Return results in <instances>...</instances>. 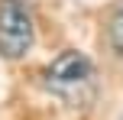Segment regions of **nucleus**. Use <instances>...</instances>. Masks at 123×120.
<instances>
[{
    "label": "nucleus",
    "mask_w": 123,
    "mask_h": 120,
    "mask_svg": "<svg viewBox=\"0 0 123 120\" xmlns=\"http://www.w3.org/2000/svg\"><path fill=\"white\" fill-rule=\"evenodd\" d=\"M107 42H110V49L123 55V6L110 16V23H107Z\"/></svg>",
    "instance_id": "7ed1b4c3"
},
{
    "label": "nucleus",
    "mask_w": 123,
    "mask_h": 120,
    "mask_svg": "<svg viewBox=\"0 0 123 120\" xmlns=\"http://www.w3.org/2000/svg\"><path fill=\"white\" fill-rule=\"evenodd\" d=\"M120 120H123V114H120Z\"/></svg>",
    "instance_id": "20e7f679"
},
{
    "label": "nucleus",
    "mask_w": 123,
    "mask_h": 120,
    "mask_svg": "<svg viewBox=\"0 0 123 120\" xmlns=\"http://www.w3.org/2000/svg\"><path fill=\"white\" fill-rule=\"evenodd\" d=\"M36 42V19L26 0H0V55L16 62Z\"/></svg>",
    "instance_id": "f03ea898"
},
{
    "label": "nucleus",
    "mask_w": 123,
    "mask_h": 120,
    "mask_svg": "<svg viewBox=\"0 0 123 120\" xmlns=\"http://www.w3.org/2000/svg\"><path fill=\"white\" fill-rule=\"evenodd\" d=\"M42 84L49 94H55L58 101H65L68 107H87L97 94V75L94 65L84 52L65 49L42 68Z\"/></svg>",
    "instance_id": "f257e3e1"
}]
</instances>
